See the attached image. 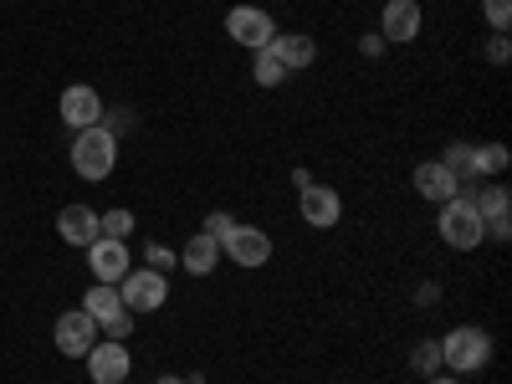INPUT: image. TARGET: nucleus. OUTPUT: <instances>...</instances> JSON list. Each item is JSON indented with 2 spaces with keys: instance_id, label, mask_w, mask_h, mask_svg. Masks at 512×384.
I'll use <instances>...</instances> for the list:
<instances>
[{
  "instance_id": "obj_1",
  "label": "nucleus",
  "mask_w": 512,
  "mask_h": 384,
  "mask_svg": "<svg viewBox=\"0 0 512 384\" xmlns=\"http://www.w3.org/2000/svg\"><path fill=\"white\" fill-rule=\"evenodd\" d=\"M113 164H118V134L108 123H93V128H77V139H72V169L82 180H108L113 175Z\"/></svg>"
},
{
  "instance_id": "obj_2",
  "label": "nucleus",
  "mask_w": 512,
  "mask_h": 384,
  "mask_svg": "<svg viewBox=\"0 0 512 384\" xmlns=\"http://www.w3.org/2000/svg\"><path fill=\"white\" fill-rule=\"evenodd\" d=\"M441 364L451 374H482L492 364V338L477 328V323H461L441 338Z\"/></svg>"
},
{
  "instance_id": "obj_3",
  "label": "nucleus",
  "mask_w": 512,
  "mask_h": 384,
  "mask_svg": "<svg viewBox=\"0 0 512 384\" xmlns=\"http://www.w3.org/2000/svg\"><path fill=\"white\" fill-rule=\"evenodd\" d=\"M82 313H88V318L98 323V333L118 338V344H123V338L134 333V323H139L134 313L123 308V297H118V287H113V282H93V287H88V297H82Z\"/></svg>"
},
{
  "instance_id": "obj_4",
  "label": "nucleus",
  "mask_w": 512,
  "mask_h": 384,
  "mask_svg": "<svg viewBox=\"0 0 512 384\" xmlns=\"http://www.w3.org/2000/svg\"><path fill=\"white\" fill-rule=\"evenodd\" d=\"M436 236H441L451 251H477V246L487 241V221H482L466 200H446L441 216H436Z\"/></svg>"
},
{
  "instance_id": "obj_5",
  "label": "nucleus",
  "mask_w": 512,
  "mask_h": 384,
  "mask_svg": "<svg viewBox=\"0 0 512 384\" xmlns=\"http://www.w3.org/2000/svg\"><path fill=\"white\" fill-rule=\"evenodd\" d=\"M118 297H123V308L128 313H159L164 303H169V277L164 272H154V267H144V272H128L123 282H118Z\"/></svg>"
},
{
  "instance_id": "obj_6",
  "label": "nucleus",
  "mask_w": 512,
  "mask_h": 384,
  "mask_svg": "<svg viewBox=\"0 0 512 384\" xmlns=\"http://www.w3.org/2000/svg\"><path fill=\"white\" fill-rule=\"evenodd\" d=\"M226 36L236 41V47H246V52H262V47L277 41V21L262 6H231L226 11Z\"/></svg>"
},
{
  "instance_id": "obj_7",
  "label": "nucleus",
  "mask_w": 512,
  "mask_h": 384,
  "mask_svg": "<svg viewBox=\"0 0 512 384\" xmlns=\"http://www.w3.org/2000/svg\"><path fill=\"white\" fill-rule=\"evenodd\" d=\"M221 256H231L236 267H246V272H256V267H267L272 262V236L262 231V226H231V236L221 241Z\"/></svg>"
},
{
  "instance_id": "obj_8",
  "label": "nucleus",
  "mask_w": 512,
  "mask_h": 384,
  "mask_svg": "<svg viewBox=\"0 0 512 384\" xmlns=\"http://www.w3.org/2000/svg\"><path fill=\"white\" fill-rule=\"evenodd\" d=\"M52 344H57V354H67V359H88V349L98 344V323L82 313V308H72V313L57 318Z\"/></svg>"
},
{
  "instance_id": "obj_9",
  "label": "nucleus",
  "mask_w": 512,
  "mask_h": 384,
  "mask_svg": "<svg viewBox=\"0 0 512 384\" xmlns=\"http://www.w3.org/2000/svg\"><path fill=\"white\" fill-rule=\"evenodd\" d=\"M297 210H303V221L313 231H333L338 221H344V200H338L333 185H308V190H297Z\"/></svg>"
},
{
  "instance_id": "obj_10",
  "label": "nucleus",
  "mask_w": 512,
  "mask_h": 384,
  "mask_svg": "<svg viewBox=\"0 0 512 384\" xmlns=\"http://www.w3.org/2000/svg\"><path fill=\"white\" fill-rule=\"evenodd\" d=\"M425 16H420V0H384L379 11V36L395 41V47H410V41L420 36Z\"/></svg>"
},
{
  "instance_id": "obj_11",
  "label": "nucleus",
  "mask_w": 512,
  "mask_h": 384,
  "mask_svg": "<svg viewBox=\"0 0 512 384\" xmlns=\"http://www.w3.org/2000/svg\"><path fill=\"white\" fill-rule=\"evenodd\" d=\"M88 272L98 277V282H123L128 272H134V256H128V241H113V236H98L93 246H88Z\"/></svg>"
},
{
  "instance_id": "obj_12",
  "label": "nucleus",
  "mask_w": 512,
  "mask_h": 384,
  "mask_svg": "<svg viewBox=\"0 0 512 384\" xmlns=\"http://www.w3.org/2000/svg\"><path fill=\"white\" fill-rule=\"evenodd\" d=\"M128 369H134V359H128V349L118 344V338H103V344L88 349V374H93V384H123Z\"/></svg>"
},
{
  "instance_id": "obj_13",
  "label": "nucleus",
  "mask_w": 512,
  "mask_h": 384,
  "mask_svg": "<svg viewBox=\"0 0 512 384\" xmlns=\"http://www.w3.org/2000/svg\"><path fill=\"white\" fill-rule=\"evenodd\" d=\"M57 236H62L67 246H82V251H88V246L103 236L98 210H93V205H67L62 216H57Z\"/></svg>"
},
{
  "instance_id": "obj_14",
  "label": "nucleus",
  "mask_w": 512,
  "mask_h": 384,
  "mask_svg": "<svg viewBox=\"0 0 512 384\" xmlns=\"http://www.w3.org/2000/svg\"><path fill=\"white\" fill-rule=\"evenodd\" d=\"M62 123L72 128V134H77V128H93V123H103V98L93 93V88H82V82H77V88H67L62 93Z\"/></svg>"
},
{
  "instance_id": "obj_15",
  "label": "nucleus",
  "mask_w": 512,
  "mask_h": 384,
  "mask_svg": "<svg viewBox=\"0 0 512 384\" xmlns=\"http://www.w3.org/2000/svg\"><path fill=\"white\" fill-rule=\"evenodd\" d=\"M441 164L451 169V180H456V200H466L482 185V175H477V144H451L441 154Z\"/></svg>"
},
{
  "instance_id": "obj_16",
  "label": "nucleus",
  "mask_w": 512,
  "mask_h": 384,
  "mask_svg": "<svg viewBox=\"0 0 512 384\" xmlns=\"http://www.w3.org/2000/svg\"><path fill=\"white\" fill-rule=\"evenodd\" d=\"M415 195H425V200H436V205H446V200H456V180H451V169L441 164V159H425V164H415Z\"/></svg>"
},
{
  "instance_id": "obj_17",
  "label": "nucleus",
  "mask_w": 512,
  "mask_h": 384,
  "mask_svg": "<svg viewBox=\"0 0 512 384\" xmlns=\"http://www.w3.org/2000/svg\"><path fill=\"white\" fill-rule=\"evenodd\" d=\"M272 52L282 57V67H287V72H303V67H313V62H318V41H313V36H303V31H277Z\"/></svg>"
},
{
  "instance_id": "obj_18",
  "label": "nucleus",
  "mask_w": 512,
  "mask_h": 384,
  "mask_svg": "<svg viewBox=\"0 0 512 384\" xmlns=\"http://www.w3.org/2000/svg\"><path fill=\"white\" fill-rule=\"evenodd\" d=\"M180 267L190 272V277H210L221 267V241H210L205 231H195L190 241H185V251H180Z\"/></svg>"
},
{
  "instance_id": "obj_19",
  "label": "nucleus",
  "mask_w": 512,
  "mask_h": 384,
  "mask_svg": "<svg viewBox=\"0 0 512 384\" xmlns=\"http://www.w3.org/2000/svg\"><path fill=\"white\" fill-rule=\"evenodd\" d=\"M466 205H472L482 221L487 216H507V210H512V190L507 185H477L472 195H466Z\"/></svg>"
},
{
  "instance_id": "obj_20",
  "label": "nucleus",
  "mask_w": 512,
  "mask_h": 384,
  "mask_svg": "<svg viewBox=\"0 0 512 384\" xmlns=\"http://www.w3.org/2000/svg\"><path fill=\"white\" fill-rule=\"evenodd\" d=\"M251 77H256V88H277V82H287L292 72L282 67V57L272 47H262V52H256V62H251Z\"/></svg>"
},
{
  "instance_id": "obj_21",
  "label": "nucleus",
  "mask_w": 512,
  "mask_h": 384,
  "mask_svg": "<svg viewBox=\"0 0 512 384\" xmlns=\"http://www.w3.org/2000/svg\"><path fill=\"white\" fill-rule=\"evenodd\" d=\"M410 369H415V374H425V379L441 374V369H446V364H441V338H420L415 354H410Z\"/></svg>"
},
{
  "instance_id": "obj_22",
  "label": "nucleus",
  "mask_w": 512,
  "mask_h": 384,
  "mask_svg": "<svg viewBox=\"0 0 512 384\" xmlns=\"http://www.w3.org/2000/svg\"><path fill=\"white\" fill-rule=\"evenodd\" d=\"M507 159H512L507 144H497V139H492V144H477V175H502Z\"/></svg>"
},
{
  "instance_id": "obj_23",
  "label": "nucleus",
  "mask_w": 512,
  "mask_h": 384,
  "mask_svg": "<svg viewBox=\"0 0 512 384\" xmlns=\"http://www.w3.org/2000/svg\"><path fill=\"white\" fill-rule=\"evenodd\" d=\"M98 226H103V236L123 241V236H134V210H108V216H98Z\"/></svg>"
},
{
  "instance_id": "obj_24",
  "label": "nucleus",
  "mask_w": 512,
  "mask_h": 384,
  "mask_svg": "<svg viewBox=\"0 0 512 384\" xmlns=\"http://www.w3.org/2000/svg\"><path fill=\"white\" fill-rule=\"evenodd\" d=\"M144 262H149L154 272H164V277H169V272L180 267V251H169V246H154V241H149V246H144Z\"/></svg>"
},
{
  "instance_id": "obj_25",
  "label": "nucleus",
  "mask_w": 512,
  "mask_h": 384,
  "mask_svg": "<svg viewBox=\"0 0 512 384\" xmlns=\"http://www.w3.org/2000/svg\"><path fill=\"white\" fill-rule=\"evenodd\" d=\"M482 16L492 31H507L512 26V0H482Z\"/></svg>"
},
{
  "instance_id": "obj_26",
  "label": "nucleus",
  "mask_w": 512,
  "mask_h": 384,
  "mask_svg": "<svg viewBox=\"0 0 512 384\" xmlns=\"http://www.w3.org/2000/svg\"><path fill=\"white\" fill-rule=\"evenodd\" d=\"M231 226H236V216H226V210H210L200 231H205L210 241H226V236H231Z\"/></svg>"
},
{
  "instance_id": "obj_27",
  "label": "nucleus",
  "mask_w": 512,
  "mask_h": 384,
  "mask_svg": "<svg viewBox=\"0 0 512 384\" xmlns=\"http://www.w3.org/2000/svg\"><path fill=\"white\" fill-rule=\"evenodd\" d=\"M507 57H512L507 31H492V41H487V62H492V67H507Z\"/></svg>"
},
{
  "instance_id": "obj_28",
  "label": "nucleus",
  "mask_w": 512,
  "mask_h": 384,
  "mask_svg": "<svg viewBox=\"0 0 512 384\" xmlns=\"http://www.w3.org/2000/svg\"><path fill=\"white\" fill-rule=\"evenodd\" d=\"M507 236H512V221H507V216H487V241H497V246H502Z\"/></svg>"
},
{
  "instance_id": "obj_29",
  "label": "nucleus",
  "mask_w": 512,
  "mask_h": 384,
  "mask_svg": "<svg viewBox=\"0 0 512 384\" xmlns=\"http://www.w3.org/2000/svg\"><path fill=\"white\" fill-rule=\"evenodd\" d=\"M384 47H390V41H384V36H379V31H369V36H364V41H359V52H364V57H379V52H384Z\"/></svg>"
},
{
  "instance_id": "obj_30",
  "label": "nucleus",
  "mask_w": 512,
  "mask_h": 384,
  "mask_svg": "<svg viewBox=\"0 0 512 384\" xmlns=\"http://www.w3.org/2000/svg\"><path fill=\"white\" fill-rule=\"evenodd\" d=\"M436 297H441V287H431V282H425V287L415 292V303H420V308H431V303H436Z\"/></svg>"
},
{
  "instance_id": "obj_31",
  "label": "nucleus",
  "mask_w": 512,
  "mask_h": 384,
  "mask_svg": "<svg viewBox=\"0 0 512 384\" xmlns=\"http://www.w3.org/2000/svg\"><path fill=\"white\" fill-rule=\"evenodd\" d=\"M154 384H190V379H185V374H159Z\"/></svg>"
},
{
  "instance_id": "obj_32",
  "label": "nucleus",
  "mask_w": 512,
  "mask_h": 384,
  "mask_svg": "<svg viewBox=\"0 0 512 384\" xmlns=\"http://www.w3.org/2000/svg\"><path fill=\"white\" fill-rule=\"evenodd\" d=\"M425 384H461V379H456V374H431Z\"/></svg>"
},
{
  "instance_id": "obj_33",
  "label": "nucleus",
  "mask_w": 512,
  "mask_h": 384,
  "mask_svg": "<svg viewBox=\"0 0 512 384\" xmlns=\"http://www.w3.org/2000/svg\"><path fill=\"white\" fill-rule=\"evenodd\" d=\"M123 384H128V379H123Z\"/></svg>"
}]
</instances>
